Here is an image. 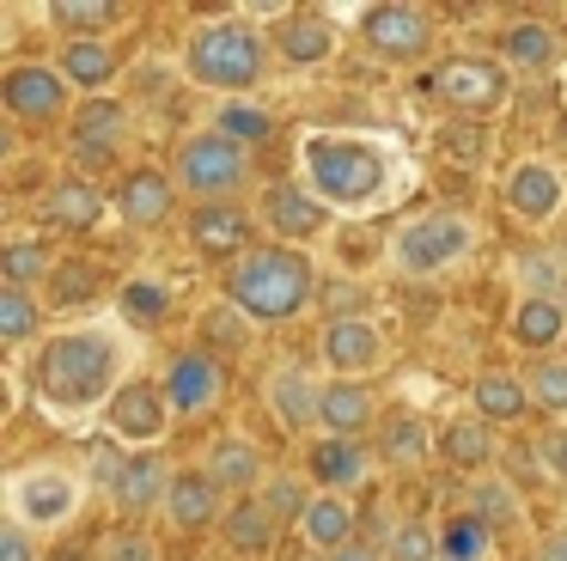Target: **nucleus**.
I'll use <instances>...</instances> for the list:
<instances>
[{
    "mask_svg": "<svg viewBox=\"0 0 567 561\" xmlns=\"http://www.w3.org/2000/svg\"><path fill=\"white\" fill-rule=\"evenodd\" d=\"M31 402H38L50 421L74 427L86 415H104L111 397L128 385V336L111 324H74V329H50V336L31 348V360L19 366Z\"/></svg>",
    "mask_w": 567,
    "mask_h": 561,
    "instance_id": "nucleus-1",
    "label": "nucleus"
},
{
    "mask_svg": "<svg viewBox=\"0 0 567 561\" xmlns=\"http://www.w3.org/2000/svg\"><path fill=\"white\" fill-rule=\"evenodd\" d=\"M396 177V146L354 129H306L299 134V183L336 214H367L384 202Z\"/></svg>",
    "mask_w": 567,
    "mask_h": 561,
    "instance_id": "nucleus-2",
    "label": "nucleus"
},
{
    "mask_svg": "<svg viewBox=\"0 0 567 561\" xmlns=\"http://www.w3.org/2000/svg\"><path fill=\"white\" fill-rule=\"evenodd\" d=\"M311 299H318V263L293 244H250L226 268V305L250 324H293Z\"/></svg>",
    "mask_w": 567,
    "mask_h": 561,
    "instance_id": "nucleus-3",
    "label": "nucleus"
},
{
    "mask_svg": "<svg viewBox=\"0 0 567 561\" xmlns=\"http://www.w3.org/2000/svg\"><path fill=\"white\" fill-rule=\"evenodd\" d=\"M269 73V31L250 19H202L184 43V80L220 98H245Z\"/></svg>",
    "mask_w": 567,
    "mask_h": 561,
    "instance_id": "nucleus-4",
    "label": "nucleus"
},
{
    "mask_svg": "<svg viewBox=\"0 0 567 561\" xmlns=\"http://www.w3.org/2000/svg\"><path fill=\"white\" fill-rule=\"evenodd\" d=\"M476 220L470 214H452V207H433V214H415L396 226L391 238V268L403 280H433L445 268H457L470 251H476Z\"/></svg>",
    "mask_w": 567,
    "mask_h": 561,
    "instance_id": "nucleus-5",
    "label": "nucleus"
},
{
    "mask_svg": "<svg viewBox=\"0 0 567 561\" xmlns=\"http://www.w3.org/2000/svg\"><path fill=\"white\" fill-rule=\"evenodd\" d=\"M86 482L92 476L68 470V463H25V470L7 476V519L25 524V531H62L80 519L86 507Z\"/></svg>",
    "mask_w": 567,
    "mask_h": 561,
    "instance_id": "nucleus-6",
    "label": "nucleus"
},
{
    "mask_svg": "<svg viewBox=\"0 0 567 561\" xmlns=\"http://www.w3.org/2000/svg\"><path fill=\"white\" fill-rule=\"evenodd\" d=\"M172 177H177V190H184L196 207L238 202V190L250 183V153H245V146H233L226 134L202 129V134H184V141H177Z\"/></svg>",
    "mask_w": 567,
    "mask_h": 561,
    "instance_id": "nucleus-7",
    "label": "nucleus"
},
{
    "mask_svg": "<svg viewBox=\"0 0 567 561\" xmlns=\"http://www.w3.org/2000/svg\"><path fill=\"white\" fill-rule=\"evenodd\" d=\"M433 98L440 104H452L457 116H494V110H506V98H513V68L506 61H488V55H445L440 68L427 73Z\"/></svg>",
    "mask_w": 567,
    "mask_h": 561,
    "instance_id": "nucleus-8",
    "label": "nucleus"
},
{
    "mask_svg": "<svg viewBox=\"0 0 567 561\" xmlns=\"http://www.w3.org/2000/svg\"><path fill=\"white\" fill-rule=\"evenodd\" d=\"M172 427H177V409H172L159 378H128L111 397V409H104V434L116 446H135V451H159V439Z\"/></svg>",
    "mask_w": 567,
    "mask_h": 561,
    "instance_id": "nucleus-9",
    "label": "nucleus"
},
{
    "mask_svg": "<svg viewBox=\"0 0 567 561\" xmlns=\"http://www.w3.org/2000/svg\"><path fill=\"white\" fill-rule=\"evenodd\" d=\"M354 24H360V43L379 61H396V68H409V61H421L433 49V12L409 7V0H379Z\"/></svg>",
    "mask_w": 567,
    "mask_h": 561,
    "instance_id": "nucleus-10",
    "label": "nucleus"
},
{
    "mask_svg": "<svg viewBox=\"0 0 567 561\" xmlns=\"http://www.w3.org/2000/svg\"><path fill=\"white\" fill-rule=\"evenodd\" d=\"M0 104L19 122H55L74 110V85L55 61H19V68L0 73Z\"/></svg>",
    "mask_w": 567,
    "mask_h": 561,
    "instance_id": "nucleus-11",
    "label": "nucleus"
},
{
    "mask_svg": "<svg viewBox=\"0 0 567 561\" xmlns=\"http://www.w3.org/2000/svg\"><path fill=\"white\" fill-rule=\"evenodd\" d=\"M257 220L275 232V244H293V251H306V244H318L323 232L336 226V207L318 202L306 183H269V190H262Z\"/></svg>",
    "mask_w": 567,
    "mask_h": 561,
    "instance_id": "nucleus-12",
    "label": "nucleus"
},
{
    "mask_svg": "<svg viewBox=\"0 0 567 561\" xmlns=\"http://www.w3.org/2000/svg\"><path fill=\"white\" fill-rule=\"evenodd\" d=\"M501 202L513 207V220H525V226L555 220V214H561V202H567L561 165H549V159H518V165L501 177Z\"/></svg>",
    "mask_w": 567,
    "mask_h": 561,
    "instance_id": "nucleus-13",
    "label": "nucleus"
},
{
    "mask_svg": "<svg viewBox=\"0 0 567 561\" xmlns=\"http://www.w3.org/2000/svg\"><path fill=\"white\" fill-rule=\"evenodd\" d=\"M323 366L336 378H367L384 366V329L360 312H336L323 324Z\"/></svg>",
    "mask_w": 567,
    "mask_h": 561,
    "instance_id": "nucleus-14",
    "label": "nucleus"
},
{
    "mask_svg": "<svg viewBox=\"0 0 567 561\" xmlns=\"http://www.w3.org/2000/svg\"><path fill=\"white\" fill-rule=\"evenodd\" d=\"M177 177L172 171H159V165H135L128 171L123 183H116V220H123V226H135V232H153V226H165V220L177 214Z\"/></svg>",
    "mask_w": 567,
    "mask_h": 561,
    "instance_id": "nucleus-15",
    "label": "nucleus"
},
{
    "mask_svg": "<svg viewBox=\"0 0 567 561\" xmlns=\"http://www.w3.org/2000/svg\"><path fill=\"white\" fill-rule=\"evenodd\" d=\"M372 463H379V451L367 439H311V451H306V476L318 482V494H354V488H367Z\"/></svg>",
    "mask_w": 567,
    "mask_h": 561,
    "instance_id": "nucleus-16",
    "label": "nucleus"
},
{
    "mask_svg": "<svg viewBox=\"0 0 567 561\" xmlns=\"http://www.w3.org/2000/svg\"><path fill=\"white\" fill-rule=\"evenodd\" d=\"M318 427L323 439H367L379 427V390L367 378H330L318 402Z\"/></svg>",
    "mask_w": 567,
    "mask_h": 561,
    "instance_id": "nucleus-17",
    "label": "nucleus"
},
{
    "mask_svg": "<svg viewBox=\"0 0 567 561\" xmlns=\"http://www.w3.org/2000/svg\"><path fill=\"white\" fill-rule=\"evenodd\" d=\"M172 482H177V463H165L159 451H128V470H123V482L111 488V500H116L123 519H153V512H165V500H172Z\"/></svg>",
    "mask_w": 567,
    "mask_h": 561,
    "instance_id": "nucleus-18",
    "label": "nucleus"
},
{
    "mask_svg": "<svg viewBox=\"0 0 567 561\" xmlns=\"http://www.w3.org/2000/svg\"><path fill=\"white\" fill-rule=\"evenodd\" d=\"M269 49L287 61V68H323V61L336 55V24L323 19V12H311V7H293V12L275 19Z\"/></svg>",
    "mask_w": 567,
    "mask_h": 561,
    "instance_id": "nucleus-19",
    "label": "nucleus"
},
{
    "mask_svg": "<svg viewBox=\"0 0 567 561\" xmlns=\"http://www.w3.org/2000/svg\"><path fill=\"white\" fill-rule=\"evenodd\" d=\"M159 385H165V397H172L177 415H208L214 402H220V390H226V373H220L214 354L189 348V354H177V360L165 366Z\"/></svg>",
    "mask_w": 567,
    "mask_h": 561,
    "instance_id": "nucleus-20",
    "label": "nucleus"
},
{
    "mask_svg": "<svg viewBox=\"0 0 567 561\" xmlns=\"http://www.w3.org/2000/svg\"><path fill=\"white\" fill-rule=\"evenodd\" d=\"M262 397H269V415L287 427V434H311L318 427V402H323V385L306 373L299 360H281L269 373V385H262Z\"/></svg>",
    "mask_w": 567,
    "mask_h": 561,
    "instance_id": "nucleus-21",
    "label": "nucleus"
},
{
    "mask_svg": "<svg viewBox=\"0 0 567 561\" xmlns=\"http://www.w3.org/2000/svg\"><path fill=\"white\" fill-rule=\"evenodd\" d=\"M262 220L250 214L245 202H208V207H196L189 214V238H196V251L202 256H245L250 251V232H257Z\"/></svg>",
    "mask_w": 567,
    "mask_h": 561,
    "instance_id": "nucleus-22",
    "label": "nucleus"
},
{
    "mask_svg": "<svg viewBox=\"0 0 567 561\" xmlns=\"http://www.w3.org/2000/svg\"><path fill=\"white\" fill-rule=\"evenodd\" d=\"M111 214H116V202L86 177H55L50 190H43V220L62 226V232H99Z\"/></svg>",
    "mask_w": 567,
    "mask_h": 561,
    "instance_id": "nucleus-23",
    "label": "nucleus"
},
{
    "mask_svg": "<svg viewBox=\"0 0 567 561\" xmlns=\"http://www.w3.org/2000/svg\"><path fill=\"white\" fill-rule=\"evenodd\" d=\"M202 470L214 476V482H220V494H233V500H250L262 488V470H269V463H262V446L257 439H245V434H220L208 446V458H202Z\"/></svg>",
    "mask_w": 567,
    "mask_h": 561,
    "instance_id": "nucleus-24",
    "label": "nucleus"
},
{
    "mask_svg": "<svg viewBox=\"0 0 567 561\" xmlns=\"http://www.w3.org/2000/svg\"><path fill=\"white\" fill-rule=\"evenodd\" d=\"M226 507H233V500L220 494V482H214L208 470H177L172 500H165V519H172L177 531H208V524L220 531Z\"/></svg>",
    "mask_w": 567,
    "mask_h": 561,
    "instance_id": "nucleus-25",
    "label": "nucleus"
},
{
    "mask_svg": "<svg viewBox=\"0 0 567 561\" xmlns=\"http://www.w3.org/2000/svg\"><path fill=\"white\" fill-rule=\"evenodd\" d=\"M55 68L68 73V85L86 98H104L116 85V68H123V55H116L111 37H68L62 55H55Z\"/></svg>",
    "mask_w": 567,
    "mask_h": 561,
    "instance_id": "nucleus-26",
    "label": "nucleus"
},
{
    "mask_svg": "<svg viewBox=\"0 0 567 561\" xmlns=\"http://www.w3.org/2000/svg\"><path fill=\"white\" fill-rule=\"evenodd\" d=\"M494 451H501V427H488L476 409L452 415V421L440 427V458L452 463V470H488Z\"/></svg>",
    "mask_w": 567,
    "mask_h": 561,
    "instance_id": "nucleus-27",
    "label": "nucleus"
},
{
    "mask_svg": "<svg viewBox=\"0 0 567 561\" xmlns=\"http://www.w3.org/2000/svg\"><path fill=\"white\" fill-rule=\"evenodd\" d=\"M123 134H128V110L116 98H86L80 104V116H74V153L80 159H99L104 165L123 146Z\"/></svg>",
    "mask_w": 567,
    "mask_h": 561,
    "instance_id": "nucleus-28",
    "label": "nucleus"
},
{
    "mask_svg": "<svg viewBox=\"0 0 567 561\" xmlns=\"http://www.w3.org/2000/svg\"><path fill=\"white\" fill-rule=\"evenodd\" d=\"M555 55H561V37L549 19H513L501 31V61L513 73H549Z\"/></svg>",
    "mask_w": 567,
    "mask_h": 561,
    "instance_id": "nucleus-29",
    "label": "nucleus"
},
{
    "mask_svg": "<svg viewBox=\"0 0 567 561\" xmlns=\"http://www.w3.org/2000/svg\"><path fill=\"white\" fill-rule=\"evenodd\" d=\"M470 409H476L488 427H518L530 415V385L488 366V373H476V385H470Z\"/></svg>",
    "mask_w": 567,
    "mask_h": 561,
    "instance_id": "nucleus-30",
    "label": "nucleus"
},
{
    "mask_svg": "<svg viewBox=\"0 0 567 561\" xmlns=\"http://www.w3.org/2000/svg\"><path fill=\"white\" fill-rule=\"evenodd\" d=\"M506 329H513L518 348H530L537 360H549V354L567 341V305L561 299H518Z\"/></svg>",
    "mask_w": 567,
    "mask_h": 561,
    "instance_id": "nucleus-31",
    "label": "nucleus"
},
{
    "mask_svg": "<svg viewBox=\"0 0 567 561\" xmlns=\"http://www.w3.org/2000/svg\"><path fill=\"white\" fill-rule=\"evenodd\" d=\"M299 531H306V543L323 549V555L348 549V543L360 537L354 500H348V494H311V507H306V519H299Z\"/></svg>",
    "mask_w": 567,
    "mask_h": 561,
    "instance_id": "nucleus-32",
    "label": "nucleus"
},
{
    "mask_svg": "<svg viewBox=\"0 0 567 561\" xmlns=\"http://www.w3.org/2000/svg\"><path fill=\"white\" fill-rule=\"evenodd\" d=\"M275 531H281V519L262 507V494L233 500V507H226V519H220V537H226V549H233V555H269Z\"/></svg>",
    "mask_w": 567,
    "mask_h": 561,
    "instance_id": "nucleus-33",
    "label": "nucleus"
},
{
    "mask_svg": "<svg viewBox=\"0 0 567 561\" xmlns=\"http://www.w3.org/2000/svg\"><path fill=\"white\" fill-rule=\"evenodd\" d=\"M275 110L269 104H250V98H220V110H214V134H226L233 146H262V141H275Z\"/></svg>",
    "mask_w": 567,
    "mask_h": 561,
    "instance_id": "nucleus-34",
    "label": "nucleus"
},
{
    "mask_svg": "<svg viewBox=\"0 0 567 561\" xmlns=\"http://www.w3.org/2000/svg\"><path fill=\"white\" fill-rule=\"evenodd\" d=\"M50 24L68 37H104L111 24H123L116 0H50Z\"/></svg>",
    "mask_w": 567,
    "mask_h": 561,
    "instance_id": "nucleus-35",
    "label": "nucleus"
},
{
    "mask_svg": "<svg viewBox=\"0 0 567 561\" xmlns=\"http://www.w3.org/2000/svg\"><path fill=\"white\" fill-rule=\"evenodd\" d=\"M0 336L13 348H38L43 341V305L25 287H0Z\"/></svg>",
    "mask_w": 567,
    "mask_h": 561,
    "instance_id": "nucleus-36",
    "label": "nucleus"
},
{
    "mask_svg": "<svg viewBox=\"0 0 567 561\" xmlns=\"http://www.w3.org/2000/svg\"><path fill=\"white\" fill-rule=\"evenodd\" d=\"M427 451H440V439L427 434V421H415V415H396V421H384V439H379V458L384 463H421Z\"/></svg>",
    "mask_w": 567,
    "mask_h": 561,
    "instance_id": "nucleus-37",
    "label": "nucleus"
},
{
    "mask_svg": "<svg viewBox=\"0 0 567 561\" xmlns=\"http://www.w3.org/2000/svg\"><path fill=\"white\" fill-rule=\"evenodd\" d=\"M116 312H123V324H159L165 312H172V287L165 280H123V293H116Z\"/></svg>",
    "mask_w": 567,
    "mask_h": 561,
    "instance_id": "nucleus-38",
    "label": "nucleus"
},
{
    "mask_svg": "<svg viewBox=\"0 0 567 561\" xmlns=\"http://www.w3.org/2000/svg\"><path fill=\"white\" fill-rule=\"evenodd\" d=\"M0 275H7V287H38V280H50L55 275V256H50V244H25V238H13L7 244V256H0Z\"/></svg>",
    "mask_w": 567,
    "mask_h": 561,
    "instance_id": "nucleus-39",
    "label": "nucleus"
},
{
    "mask_svg": "<svg viewBox=\"0 0 567 561\" xmlns=\"http://www.w3.org/2000/svg\"><path fill=\"white\" fill-rule=\"evenodd\" d=\"M384 561H445L440 531H433L427 519H403V524H391V537H384Z\"/></svg>",
    "mask_w": 567,
    "mask_h": 561,
    "instance_id": "nucleus-40",
    "label": "nucleus"
},
{
    "mask_svg": "<svg viewBox=\"0 0 567 561\" xmlns=\"http://www.w3.org/2000/svg\"><path fill=\"white\" fill-rule=\"evenodd\" d=\"M525 385H530V402H537V409L567 415V360H561V354H549V360L530 366Z\"/></svg>",
    "mask_w": 567,
    "mask_h": 561,
    "instance_id": "nucleus-41",
    "label": "nucleus"
},
{
    "mask_svg": "<svg viewBox=\"0 0 567 561\" xmlns=\"http://www.w3.org/2000/svg\"><path fill=\"white\" fill-rule=\"evenodd\" d=\"M470 507H476L482 519H494V524H513V519H518V494H513V488H506L494 470L470 482Z\"/></svg>",
    "mask_w": 567,
    "mask_h": 561,
    "instance_id": "nucleus-42",
    "label": "nucleus"
},
{
    "mask_svg": "<svg viewBox=\"0 0 567 561\" xmlns=\"http://www.w3.org/2000/svg\"><path fill=\"white\" fill-rule=\"evenodd\" d=\"M99 561H159V543H153L147 531H135V524H123V531L104 537Z\"/></svg>",
    "mask_w": 567,
    "mask_h": 561,
    "instance_id": "nucleus-43",
    "label": "nucleus"
},
{
    "mask_svg": "<svg viewBox=\"0 0 567 561\" xmlns=\"http://www.w3.org/2000/svg\"><path fill=\"white\" fill-rule=\"evenodd\" d=\"M262 507H269L275 519H306L311 494H306V482H299V476H275V482L262 488Z\"/></svg>",
    "mask_w": 567,
    "mask_h": 561,
    "instance_id": "nucleus-44",
    "label": "nucleus"
},
{
    "mask_svg": "<svg viewBox=\"0 0 567 561\" xmlns=\"http://www.w3.org/2000/svg\"><path fill=\"white\" fill-rule=\"evenodd\" d=\"M86 470H92V482H99V488H116V482H123V470H128L123 446H116L111 434H104V439H92V451H86Z\"/></svg>",
    "mask_w": 567,
    "mask_h": 561,
    "instance_id": "nucleus-45",
    "label": "nucleus"
},
{
    "mask_svg": "<svg viewBox=\"0 0 567 561\" xmlns=\"http://www.w3.org/2000/svg\"><path fill=\"white\" fill-rule=\"evenodd\" d=\"M518 275H525V299H555L561 293V263L555 256H525Z\"/></svg>",
    "mask_w": 567,
    "mask_h": 561,
    "instance_id": "nucleus-46",
    "label": "nucleus"
},
{
    "mask_svg": "<svg viewBox=\"0 0 567 561\" xmlns=\"http://www.w3.org/2000/svg\"><path fill=\"white\" fill-rule=\"evenodd\" d=\"M0 561H43V543L38 531H25V524H0Z\"/></svg>",
    "mask_w": 567,
    "mask_h": 561,
    "instance_id": "nucleus-47",
    "label": "nucleus"
},
{
    "mask_svg": "<svg viewBox=\"0 0 567 561\" xmlns=\"http://www.w3.org/2000/svg\"><path fill=\"white\" fill-rule=\"evenodd\" d=\"M208 336H220V341H233V348H245V341H250V317L233 312V305H220V312H208Z\"/></svg>",
    "mask_w": 567,
    "mask_h": 561,
    "instance_id": "nucleus-48",
    "label": "nucleus"
},
{
    "mask_svg": "<svg viewBox=\"0 0 567 561\" xmlns=\"http://www.w3.org/2000/svg\"><path fill=\"white\" fill-rule=\"evenodd\" d=\"M537 451H543V470H549L555 482H567V427H555V434L543 439Z\"/></svg>",
    "mask_w": 567,
    "mask_h": 561,
    "instance_id": "nucleus-49",
    "label": "nucleus"
},
{
    "mask_svg": "<svg viewBox=\"0 0 567 561\" xmlns=\"http://www.w3.org/2000/svg\"><path fill=\"white\" fill-rule=\"evenodd\" d=\"M330 561H384V543H360V537H354V543H348V549H336Z\"/></svg>",
    "mask_w": 567,
    "mask_h": 561,
    "instance_id": "nucleus-50",
    "label": "nucleus"
},
{
    "mask_svg": "<svg viewBox=\"0 0 567 561\" xmlns=\"http://www.w3.org/2000/svg\"><path fill=\"white\" fill-rule=\"evenodd\" d=\"M537 561H567V524L549 537H537Z\"/></svg>",
    "mask_w": 567,
    "mask_h": 561,
    "instance_id": "nucleus-51",
    "label": "nucleus"
},
{
    "mask_svg": "<svg viewBox=\"0 0 567 561\" xmlns=\"http://www.w3.org/2000/svg\"><path fill=\"white\" fill-rule=\"evenodd\" d=\"M445 561H464V555H445Z\"/></svg>",
    "mask_w": 567,
    "mask_h": 561,
    "instance_id": "nucleus-52",
    "label": "nucleus"
}]
</instances>
